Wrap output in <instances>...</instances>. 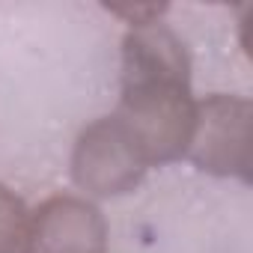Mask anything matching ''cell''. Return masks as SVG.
Listing matches in <instances>:
<instances>
[{"label":"cell","mask_w":253,"mask_h":253,"mask_svg":"<svg viewBox=\"0 0 253 253\" xmlns=\"http://www.w3.org/2000/svg\"><path fill=\"white\" fill-rule=\"evenodd\" d=\"M128 131L146 164H170L191 149L197 125V98L191 81H125L119 110L113 113Z\"/></svg>","instance_id":"1"},{"label":"cell","mask_w":253,"mask_h":253,"mask_svg":"<svg viewBox=\"0 0 253 253\" xmlns=\"http://www.w3.org/2000/svg\"><path fill=\"white\" fill-rule=\"evenodd\" d=\"M149 164L116 116H101L81 131L72 152V176L92 197H122L134 191Z\"/></svg>","instance_id":"2"},{"label":"cell","mask_w":253,"mask_h":253,"mask_svg":"<svg viewBox=\"0 0 253 253\" xmlns=\"http://www.w3.org/2000/svg\"><path fill=\"white\" fill-rule=\"evenodd\" d=\"M250 119L253 107L241 95H209L197 101V125L188 155L211 176L250 179Z\"/></svg>","instance_id":"3"},{"label":"cell","mask_w":253,"mask_h":253,"mask_svg":"<svg viewBox=\"0 0 253 253\" xmlns=\"http://www.w3.org/2000/svg\"><path fill=\"white\" fill-rule=\"evenodd\" d=\"M107 223L84 197H51L30 217L21 253H104Z\"/></svg>","instance_id":"4"},{"label":"cell","mask_w":253,"mask_h":253,"mask_svg":"<svg viewBox=\"0 0 253 253\" xmlns=\"http://www.w3.org/2000/svg\"><path fill=\"white\" fill-rule=\"evenodd\" d=\"M191 81L185 42L161 21L131 27L122 39V84L125 81Z\"/></svg>","instance_id":"5"},{"label":"cell","mask_w":253,"mask_h":253,"mask_svg":"<svg viewBox=\"0 0 253 253\" xmlns=\"http://www.w3.org/2000/svg\"><path fill=\"white\" fill-rule=\"evenodd\" d=\"M27 217L30 211L24 200L6 185H0V253H21Z\"/></svg>","instance_id":"6"},{"label":"cell","mask_w":253,"mask_h":253,"mask_svg":"<svg viewBox=\"0 0 253 253\" xmlns=\"http://www.w3.org/2000/svg\"><path fill=\"white\" fill-rule=\"evenodd\" d=\"M164 9L167 6H110V12L113 15H119V18H125L131 27H146V24H155L161 15H164Z\"/></svg>","instance_id":"7"}]
</instances>
